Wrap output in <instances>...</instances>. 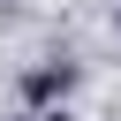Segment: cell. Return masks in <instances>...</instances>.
<instances>
[{
    "instance_id": "cell-1",
    "label": "cell",
    "mask_w": 121,
    "mask_h": 121,
    "mask_svg": "<svg viewBox=\"0 0 121 121\" xmlns=\"http://www.w3.org/2000/svg\"><path fill=\"white\" fill-rule=\"evenodd\" d=\"M68 83H76V68H68V60H45V68H30V76H23V98H30V106H53Z\"/></svg>"
},
{
    "instance_id": "cell-2",
    "label": "cell",
    "mask_w": 121,
    "mask_h": 121,
    "mask_svg": "<svg viewBox=\"0 0 121 121\" xmlns=\"http://www.w3.org/2000/svg\"><path fill=\"white\" fill-rule=\"evenodd\" d=\"M30 121H76V113H68V106H45V113H30Z\"/></svg>"
},
{
    "instance_id": "cell-3",
    "label": "cell",
    "mask_w": 121,
    "mask_h": 121,
    "mask_svg": "<svg viewBox=\"0 0 121 121\" xmlns=\"http://www.w3.org/2000/svg\"><path fill=\"white\" fill-rule=\"evenodd\" d=\"M113 38H121V15H113Z\"/></svg>"
}]
</instances>
